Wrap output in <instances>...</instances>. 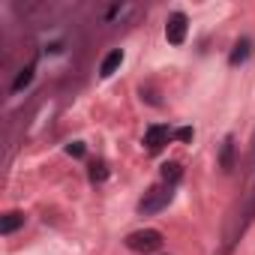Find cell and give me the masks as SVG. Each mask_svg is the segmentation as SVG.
<instances>
[{
    "label": "cell",
    "instance_id": "4",
    "mask_svg": "<svg viewBox=\"0 0 255 255\" xmlns=\"http://www.w3.org/2000/svg\"><path fill=\"white\" fill-rule=\"evenodd\" d=\"M186 15L183 12H171L168 15V21H165V39L171 42V45H180L183 39H186Z\"/></svg>",
    "mask_w": 255,
    "mask_h": 255
},
{
    "label": "cell",
    "instance_id": "11",
    "mask_svg": "<svg viewBox=\"0 0 255 255\" xmlns=\"http://www.w3.org/2000/svg\"><path fill=\"white\" fill-rule=\"evenodd\" d=\"M105 177H108L105 162H93V165H90V180H93V183H99V180H105Z\"/></svg>",
    "mask_w": 255,
    "mask_h": 255
},
{
    "label": "cell",
    "instance_id": "6",
    "mask_svg": "<svg viewBox=\"0 0 255 255\" xmlns=\"http://www.w3.org/2000/svg\"><path fill=\"white\" fill-rule=\"evenodd\" d=\"M24 225V213H18V210H12V213H6L3 219H0V234L3 237H9L12 231H18Z\"/></svg>",
    "mask_w": 255,
    "mask_h": 255
},
{
    "label": "cell",
    "instance_id": "13",
    "mask_svg": "<svg viewBox=\"0 0 255 255\" xmlns=\"http://www.w3.org/2000/svg\"><path fill=\"white\" fill-rule=\"evenodd\" d=\"M174 135H177L180 141H192V129H189V126H183V129H177Z\"/></svg>",
    "mask_w": 255,
    "mask_h": 255
},
{
    "label": "cell",
    "instance_id": "1",
    "mask_svg": "<svg viewBox=\"0 0 255 255\" xmlns=\"http://www.w3.org/2000/svg\"><path fill=\"white\" fill-rule=\"evenodd\" d=\"M126 246L132 252H141V255H150L156 249H162V234L156 228H141V231H132L126 237Z\"/></svg>",
    "mask_w": 255,
    "mask_h": 255
},
{
    "label": "cell",
    "instance_id": "10",
    "mask_svg": "<svg viewBox=\"0 0 255 255\" xmlns=\"http://www.w3.org/2000/svg\"><path fill=\"white\" fill-rule=\"evenodd\" d=\"M231 150H234V138H225V144H222V159H219V165L228 171L231 168Z\"/></svg>",
    "mask_w": 255,
    "mask_h": 255
},
{
    "label": "cell",
    "instance_id": "5",
    "mask_svg": "<svg viewBox=\"0 0 255 255\" xmlns=\"http://www.w3.org/2000/svg\"><path fill=\"white\" fill-rule=\"evenodd\" d=\"M120 63H123V51H120V48H114V51H108V54H105V60L99 63V75H102V78H108V75H114Z\"/></svg>",
    "mask_w": 255,
    "mask_h": 255
},
{
    "label": "cell",
    "instance_id": "7",
    "mask_svg": "<svg viewBox=\"0 0 255 255\" xmlns=\"http://www.w3.org/2000/svg\"><path fill=\"white\" fill-rule=\"evenodd\" d=\"M249 54H252V39H240V42L234 45V51H231L228 63H231V66H237V63H243Z\"/></svg>",
    "mask_w": 255,
    "mask_h": 255
},
{
    "label": "cell",
    "instance_id": "9",
    "mask_svg": "<svg viewBox=\"0 0 255 255\" xmlns=\"http://www.w3.org/2000/svg\"><path fill=\"white\" fill-rule=\"evenodd\" d=\"M180 177H183V171H180V165H177V162H165V165H162V180H165L168 186H174Z\"/></svg>",
    "mask_w": 255,
    "mask_h": 255
},
{
    "label": "cell",
    "instance_id": "8",
    "mask_svg": "<svg viewBox=\"0 0 255 255\" xmlns=\"http://www.w3.org/2000/svg\"><path fill=\"white\" fill-rule=\"evenodd\" d=\"M33 72H36V66H33V63H27V66L15 75V81H12V93H21V90L33 81Z\"/></svg>",
    "mask_w": 255,
    "mask_h": 255
},
{
    "label": "cell",
    "instance_id": "2",
    "mask_svg": "<svg viewBox=\"0 0 255 255\" xmlns=\"http://www.w3.org/2000/svg\"><path fill=\"white\" fill-rule=\"evenodd\" d=\"M168 201H171V186H150V189L144 192V198L138 201V213H141V216L159 213Z\"/></svg>",
    "mask_w": 255,
    "mask_h": 255
},
{
    "label": "cell",
    "instance_id": "12",
    "mask_svg": "<svg viewBox=\"0 0 255 255\" xmlns=\"http://www.w3.org/2000/svg\"><path fill=\"white\" fill-rule=\"evenodd\" d=\"M66 153L69 156H84V141H69L66 144Z\"/></svg>",
    "mask_w": 255,
    "mask_h": 255
},
{
    "label": "cell",
    "instance_id": "3",
    "mask_svg": "<svg viewBox=\"0 0 255 255\" xmlns=\"http://www.w3.org/2000/svg\"><path fill=\"white\" fill-rule=\"evenodd\" d=\"M171 129L165 123H153V126H147V132H144V144H147V150L150 153H156V150H162L168 141H171Z\"/></svg>",
    "mask_w": 255,
    "mask_h": 255
}]
</instances>
